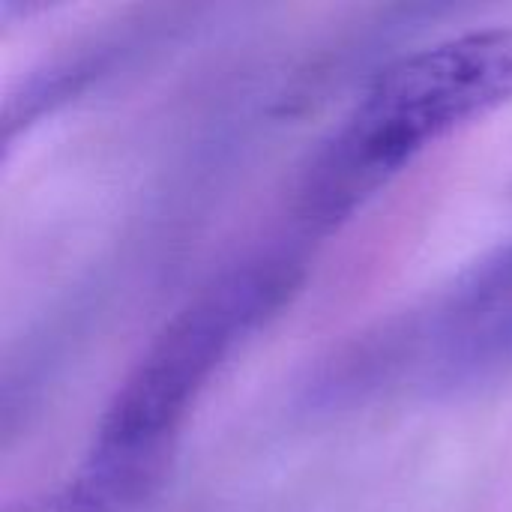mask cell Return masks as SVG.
Listing matches in <instances>:
<instances>
[{
	"label": "cell",
	"instance_id": "7a4b0ae2",
	"mask_svg": "<svg viewBox=\"0 0 512 512\" xmlns=\"http://www.w3.org/2000/svg\"><path fill=\"white\" fill-rule=\"evenodd\" d=\"M512 102V24L465 30L390 60L315 147L294 189L297 222L330 234L417 156Z\"/></svg>",
	"mask_w": 512,
	"mask_h": 512
},
{
	"label": "cell",
	"instance_id": "3957f363",
	"mask_svg": "<svg viewBox=\"0 0 512 512\" xmlns=\"http://www.w3.org/2000/svg\"><path fill=\"white\" fill-rule=\"evenodd\" d=\"M512 366V306L495 321V327L468 351L462 366L456 369L450 390L480 384L492 375H501L504 369Z\"/></svg>",
	"mask_w": 512,
	"mask_h": 512
},
{
	"label": "cell",
	"instance_id": "6da1fadb",
	"mask_svg": "<svg viewBox=\"0 0 512 512\" xmlns=\"http://www.w3.org/2000/svg\"><path fill=\"white\" fill-rule=\"evenodd\" d=\"M303 276L297 252L267 249L204 282L123 375L69 483L24 512L144 507L165 483L177 441L210 381L252 333L291 303Z\"/></svg>",
	"mask_w": 512,
	"mask_h": 512
}]
</instances>
